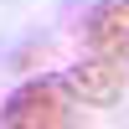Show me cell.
<instances>
[{"label":"cell","instance_id":"cell-1","mask_svg":"<svg viewBox=\"0 0 129 129\" xmlns=\"http://www.w3.org/2000/svg\"><path fill=\"white\" fill-rule=\"evenodd\" d=\"M78 98H72L67 78H31L0 103V124L5 129H62L78 119Z\"/></svg>","mask_w":129,"mask_h":129},{"label":"cell","instance_id":"cell-2","mask_svg":"<svg viewBox=\"0 0 129 129\" xmlns=\"http://www.w3.org/2000/svg\"><path fill=\"white\" fill-rule=\"evenodd\" d=\"M62 78H67L72 98H78V103H93V109H109V103L124 98V62H114L109 52H93L88 47V57H78Z\"/></svg>","mask_w":129,"mask_h":129},{"label":"cell","instance_id":"cell-3","mask_svg":"<svg viewBox=\"0 0 129 129\" xmlns=\"http://www.w3.org/2000/svg\"><path fill=\"white\" fill-rule=\"evenodd\" d=\"M83 36H88L93 52H109L114 62L129 67V0H103V5H93L88 21H83Z\"/></svg>","mask_w":129,"mask_h":129}]
</instances>
